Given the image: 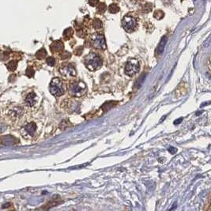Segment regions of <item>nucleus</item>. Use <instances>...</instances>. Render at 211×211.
<instances>
[{
	"mask_svg": "<svg viewBox=\"0 0 211 211\" xmlns=\"http://www.w3.org/2000/svg\"><path fill=\"white\" fill-rule=\"evenodd\" d=\"M82 51H83V47H78L77 49H75L74 52H75L76 55H81L82 53Z\"/></svg>",
	"mask_w": 211,
	"mask_h": 211,
	"instance_id": "5701e85b",
	"label": "nucleus"
},
{
	"mask_svg": "<svg viewBox=\"0 0 211 211\" xmlns=\"http://www.w3.org/2000/svg\"><path fill=\"white\" fill-rule=\"evenodd\" d=\"M73 34H74L73 29L72 28H68V29L64 30V32H63V38L66 40H68L73 36Z\"/></svg>",
	"mask_w": 211,
	"mask_h": 211,
	"instance_id": "f8f14e48",
	"label": "nucleus"
},
{
	"mask_svg": "<svg viewBox=\"0 0 211 211\" xmlns=\"http://www.w3.org/2000/svg\"><path fill=\"white\" fill-rule=\"evenodd\" d=\"M145 77H146V75H144L143 76H141V77L137 80L136 83H135V86H138L137 87V89L140 88V86H142V82H144V80H145Z\"/></svg>",
	"mask_w": 211,
	"mask_h": 211,
	"instance_id": "6ab92c4d",
	"label": "nucleus"
},
{
	"mask_svg": "<svg viewBox=\"0 0 211 211\" xmlns=\"http://www.w3.org/2000/svg\"><path fill=\"white\" fill-rule=\"evenodd\" d=\"M36 130V124L35 123H29L25 126L21 130V134L22 136L28 138L30 137H33L35 134Z\"/></svg>",
	"mask_w": 211,
	"mask_h": 211,
	"instance_id": "6e6552de",
	"label": "nucleus"
},
{
	"mask_svg": "<svg viewBox=\"0 0 211 211\" xmlns=\"http://www.w3.org/2000/svg\"><path fill=\"white\" fill-rule=\"evenodd\" d=\"M36 102V95L34 92H30L25 98V104L29 107H32Z\"/></svg>",
	"mask_w": 211,
	"mask_h": 211,
	"instance_id": "9d476101",
	"label": "nucleus"
},
{
	"mask_svg": "<svg viewBox=\"0 0 211 211\" xmlns=\"http://www.w3.org/2000/svg\"><path fill=\"white\" fill-rule=\"evenodd\" d=\"M183 121V118H180V119H176L175 120V122H174V124H179V123H180Z\"/></svg>",
	"mask_w": 211,
	"mask_h": 211,
	"instance_id": "bb28decb",
	"label": "nucleus"
},
{
	"mask_svg": "<svg viewBox=\"0 0 211 211\" xmlns=\"http://www.w3.org/2000/svg\"><path fill=\"white\" fill-rule=\"evenodd\" d=\"M86 92V86L83 82H75L70 85L69 93L74 97H80Z\"/></svg>",
	"mask_w": 211,
	"mask_h": 211,
	"instance_id": "7ed1b4c3",
	"label": "nucleus"
},
{
	"mask_svg": "<svg viewBox=\"0 0 211 211\" xmlns=\"http://www.w3.org/2000/svg\"><path fill=\"white\" fill-rule=\"evenodd\" d=\"M99 3V0H89V4L92 6H97Z\"/></svg>",
	"mask_w": 211,
	"mask_h": 211,
	"instance_id": "393cba45",
	"label": "nucleus"
},
{
	"mask_svg": "<svg viewBox=\"0 0 211 211\" xmlns=\"http://www.w3.org/2000/svg\"><path fill=\"white\" fill-rule=\"evenodd\" d=\"M166 43H167V37L166 36H163L162 39L161 40L160 44L158 45V48H157V52H158V54H161L163 52V51L164 50V48H165Z\"/></svg>",
	"mask_w": 211,
	"mask_h": 211,
	"instance_id": "9b49d317",
	"label": "nucleus"
},
{
	"mask_svg": "<svg viewBox=\"0 0 211 211\" xmlns=\"http://www.w3.org/2000/svg\"><path fill=\"white\" fill-rule=\"evenodd\" d=\"M164 16V14L163 11H161V10H157V11L154 13V14H153V17H154L156 19H158V20H160L161 18H163Z\"/></svg>",
	"mask_w": 211,
	"mask_h": 211,
	"instance_id": "a211bd4d",
	"label": "nucleus"
},
{
	"mask_svg": "<svg viewBox=\"0 0 211 211\" xmlns=\"http://www.w3.org/2000/svg\"><path fill=\"white\" fill-rule=\"evenodd\" d=\"M105 10H106V6H105V4L103 3H99L98 6H97V11L100 14H103L104 12H105Z\"/></svg>",
	"mask_w": 211,
	"mask_h": 211,
	"instance_id": "f3484780",
	"label": "nucleus"
},
{
	"mask_svg": "<svg viewBox=\"0 0 211 211\" xmlns=\"http://www.w3.org/2000/svg\"><path fill=\"white\" fill-rule=\"evenodd\" d=\"M25 75H26L27 77H32L34 76V71L32 67H28L26 70V72H25Z\"/></svg>",
	"mask_w": 211,
	"mask_h": 211,
	"instance_id": "412c9836",
	"label": "nucleus"
},
{
	"mask_svg": "<svg viewBox=\"0 0 211 211\" xmlns=\"http://www.w3.org/2000/svg\"><path fill=\"white\" fill-rule=\"evenodd\" d=\"M61 125H64V126L61 127V128H62V130H64V129H66V128L68 127L69 126H71V124L69 123L68 121H66V120H63V121H62V123H61L60 126H61Z\"/></svg>",
	"mask_w": 211,
	"mask_h": 211,
	"instance_id": "b1692460",
	"label": "nucleus"
},
{
	"mask_svg": "<svg viewBox=\"0 0 211 211\" xmlns=\"http://www.w3.org/2000/svg\"><path fill=\"white\" fill-rule=\"evenodd\" d=\"M46 55H47V51H46L45 48H41L36 54V57L38 60H43V59H45Z\"/></svg>",
	"mask_w": 211,
	"mask_h": 211,
	"instance_id": "ddd939ff",
	"label": "nucleus"
},
{
	"mask_svg": "<svg viewBox=\"0 0 211 211\" xmlns=\"http://www.w3.org/2000/svg\"><path fill=\"white\" fill-rule=\"evenodd\" d=\"M17 66H18V62L16 60H12V61H10L7 63L6 66H7V69L10 71H14L17 68Z\"/></svg>",
	"mask_w": 211,
	"mask_h": 211,
	"instance_id": "4468645a",
	"label": "nucleus"
},
{
	"mask_svg": "<svg viewBox=\"0 0 211 211\" xmlns=\"http://www.w3.org/2000/svg\"><path fill=\"white\" fill-rule=\"evenodd\" d=\"M91 43L95 48L101 49V50L106 49V42H105L104 36L102 34L96 33L94 35H92L91 37Z\"/></svg>",
	"mask_w": 211,
	"mask_h": 211,
	"instance_id": "39448f33",
	"label": "nucleus"
},
{
	"mask_svg": "<svg viewBox=\"0 0 211 211\" xmlns=\"http://www.w3.org/2000/svg\"><path fill=\"white\" fill-rule=\"evenodd\" d=\"M50 49L52 52H55V53L61 52L64 49V45L61 40H55L51 45Z\"/></svg>",
	"mask_w": 211,
	"mask_h": 211,
	"instance_id": "1a4fd4ad",
	"label": "nucleus"
},
{
	"mask_svg": "<svg viewBox=\"0 0 211 211\" xmlns=\"http://www.w3.org/2000/svg\"><path fill=\"white\" fill-rule=\"evenodd\" d=\"M92 27L95 29H100L102 28V21L98 18H95L92 21Z\"/></svg>",
	"mask_w": 211,
	"mask_h": 211,
	"instance_id": "2eb2a0df",
	"label": "nucleus"
},
{
	"mask_svg": "<svg viewBox=\"0 0 211 211\" xmlns=\"http://www.w3.org/2000/svg\"><path fill=\"white\" fill-rule=\"evenodd\" d=\"M60 72L62 76L66 77H75L77 75L76 69L72 64H66V65L62 66L60 69Z\"/></svg>",
	"mask_w": 211,
	"mask_h": 211,
	"instance_id": "0eeeda50",
	"label": "nucleus"
},
{
	"mask_svg": "<svg viewBox=\"0 0 211 211\" xmlns=\"http://www.w3.org/2000/svg\"><path fill=\"white\" fill-rule=\"evenodd\" d=\"M49 90H50L51 93L55 97H60L65 93L66 86L60 78L55 77L51 82Z\"/></svg>",
	"mask_w": 211,
	"mask_h": 211,
	"instance_id": "f03ea898",
	"label": "nucleus"
},
{
	"mask_svg": "<svg viewBox=\"0 0 211 211\" xmlns=\"http://www.w3.org/2000/svg\"><path fill=\"white\" fill-rule=\"evenodd\" d=\"M71 57V54L68 52V51H63L62 53H61L60 55V58L61 60H67V59H70Z\"/></svg>",
	"mask_w": 211,
	"mask_h": 211,
	"instance_id": "aec40b11",
	"label": "nucleus"
},
{
	"mask_svg": "<svg viewBox=\"0 0 211 211\" xmlns=\"http://www.w3.org/2000/svg\"><path fill=\"white\" fill-rule=\"evenodd\" d=\"M140 64L138 60L136 59H131L127 61L125 66V74L130 77L134 76L139 71Z\"/></svg>",
	"mask_w": 211,
	"mask_h": 211,
	"instance_id": "20e7f679",
	"label": "nucleus"
},
{
	"mask_svg": "<svg viewBox=\"0 0 211 211\" xmlns=\"http://www.w3.org/2000/svg\"><path fill=\"white\" fill-rule=\"evenodd\" d=\"M109 12L112 13V14H116L119 11V7L116 4H112L109 6Z\"/></svg>",
	"mask_w": 211,
	"mask_h": 211,
	"instance_id": "dca6fc26",
	"label": "nucleus"
},
{
	"mask_svg": "<svg viewBox=\"0 0 211 211\" xmlns=\"http://www.w3.org/2000/svg\"><path fill=\"white\" fill-rule=\"evenodd\" d=\"M46 62H47V64L50 66H53L55 64V60L54 59L53 57H48V59L46 60Z\"/></svg>",
	"mask_w": 211,
	"mask_h": 211,
	"instance_id": "4be33fe9",
	"label": "nucleus"
},
{
	"mask_svg": "<svg viewBox=\"0 0 211 211\" xmlns=\"http://www.w3.org/2000/svg\"><path fill=\"white\" fill-rule=\"evenodd\" d=\"M85 65L91 71H95L101 68L103 61L98 55L96 53H89L85 57Z\"/></svg>",
	"mask_w": 211,
	"mask_h": 211,
	"instance_id": "f257e3e1",
	"label": "nucleus"
},
{
	"mask_svg": "<svg viewBox=\"0 0 211 211\" xmlns=\"http://www.w3.org/2000/svg\"><path fill=\"white\" fill-rule=\"evenodd\" d=\"M122 25L125 31H127V33H131L135 29L137 22L134 18L130 17V16H125L123 19Z\"/></svg>",
	"mask_w": 211,
	"mask_h": 211,
	"instance_id": "423d86ee",
	"label": "nucleus"
},
{
	"mask_svg": "<svg viewBox=\"0 0 211 211\" xmlns=\"http://www.w3.org/2000/svg\"><path fill=\"white\" fill-rule=\"evenodd\" d=\"M169 152L171 153L172 154H174L175 153L177 152V149L175 148V147H169Z\"/></svg>",
	"mask_w": 211,
	"mask_h": 211,
	"instance_id": "a878e982",
	"label": "nucleus"
}]
</instances>
